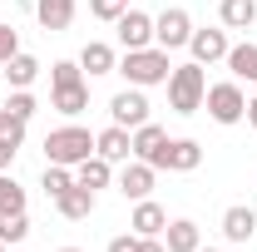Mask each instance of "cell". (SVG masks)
Wrapping results in <instances>:
<instances>
[{
    "label": "cell",
    "instance_id": "obj_25",
    "mask_svg": "<svg viewBox=\"0 0 257 252\" xmlns=\"http://www.w3.org/2000/svg\"><path fill=\"white\" fill-rule=\"evenodd\" d=\"M74 183V168H60V163H45V173H40V188H45V198L55 203L64 188Z\"/></svg>",
    "mask_w": 257,
    "mask_h": 252
},
{
    "label": "cell",
    "instance_id": "obj_2",
    "mask_svg": "<svg viewBox=\"0 0 257 252\" xmlns=\"http://www.w3.org/2000/svg\"><path fill=\"white\" fill-rule=\"evenodd\" d=\"M168 69H173L168 50L149 45V50H124V60H119L114 74H124L134 89H154V84H168Z\"/></svg>",
    "mask_w": 257,
    "mask_h": 252
},
{
    "label": "cell",
    "instance_id": "obj_20",
    "mask_svg": "<svg viewBox=\"0 0 257 252\" xmlns=\"http://www.w3.org/2000/svg\"><path fill=\"white\" fill-rule=\"evenodd\" d=\"M79 69H89V79H94V74H114V69H119V55H114V45H104V40H89V45L79 50Z\"/></svg>",
    "mask_w": 257,
    "mask_h": 252
},
{
    "label": "cell",
    "instance_id": "obj_30",
    "mask_svg": "<svg viewBox=\"0 0 257 252\" xmlns=\"http://www.w3.org/2000/svg\"><path fill=\"white\" fill-rule=\"evenodd\" d=\"M15 55H20V30L0 20V64H5V60H15Z\"/></svg>",
    "mask_w": 257,
    "mask_h": 252
},
{
    "label": "cell",
    "instance_id": "obj_1",
    "mask_svg": "<svg viewBox=\"0 0 257 252\" xmlns=\"http://www.w3.org/2000/svg\"><path fill=\"white\" fill-rule=\"evenodd\" d=\"M203 99H208V74H203V64L198 60L173 64V69H168V109H173V114H198Z\"/></svg>",
    "mask_w": 257,
    "mask_h": 252
},
{
    "label": "cell",
    "instance_id": "obj_32",
    "mask_svg": "<svg viewBox=\"0 0 257 252\" xmlns=\"http://www.w3.org/2000/svg\"><path fill=\"white\" fill-rule=\"evenodd\" d=\"M15 154H20V149H15V144H5V139H0V173H5V168H10V163H15Z\"/></svg>",
    "mask_w": 257,
    "mask_h": 252
},
{
    "label": "cell",
    "instance_id": "obj_16",
    "mask_svg": "<svg viewBox=\"0 0 257 252\" xmlns=\"http://www.w3.org/2000/svg\"><path fill=\"white\" fill-rule=\"evenodd\" d=\"M163 247L168 252H198L203 247V227L193 218H173L168 227H163Z\"/></svg>",
    "mask_w": 257,
    "mask_h": 252
},
{
    "label": "cell",
    "instance_id": "obj_7",
    "mask_svg": "<svg viewBox=\"0 0 257 252\" xmlns=\"http://www.w3.org/2000/svg\"><path fill=\"white\" fill-rule=\"evenodd\" d=\"M114 30H119V45H124V50H149V45H154V15L124 10V15L114 20Z\"/></svg>",
    "mask_w": 257,
    "mask_h": 252
},
{
    "label": "cell",
    "instance_id": "obj_9",
    "mask_svg": "<svg viewBox=\"0 0 257 252\" xmlns=\"http://www.w3.org/2000/svg\"><path fill=\"white\" fill-rule=\"evenodd\" d=\"M154 183H159V168H154V163H144V158H128L124 173H119V193L134 198V203H139V198H149Z\"/></svg>",
    "mask_w": 257,
    "mask_h": 252
},
{
    "label": "cell",
    "instance_id": "obj_5",
    "mask_svg": "<svg viewBox=\"0 0 257 252\" xmlns=\"http://www.w3.org/2000/svg\"><path fill=\"white\" fill-rule=\"evenodd\" d=\"M193 40V15L183 5H168L163 15H154V45L159 50H183Z\"/></svg>",
    "mask_w": 257,
    "mask_h": 252
},
{
    "label": "cell",
    "instance_id": "obj_11",
    "mask_svg": "<svg viewBox=\"0 0 257 252\" xmlns=\"http://www.w3.org/2000/svg\"><path fill=\"white\" fill-rule=\"evenodd\" d=\"M94 154L109 158V163H128V158H134V134L119 129V124L99 129V134H94Z\"/></svg>",
    "mask_w": 257,
    "mask_h": 252
},
{
    "label": "cell",
    "instance_id": "obj_3",
    "mask_svg": "<svg viewBox=\"0 0 257 252\" xmlns=\"http://www.w3.org/2000/svg\"><path fill=\"white\" fill-rule=\"evenodd\" d=\"M89 154H94V134L84 124H60V129L45 134V158L60 163V168H74V163H84Z\"/></svg>",
    "mask_w": 257,
    "mask_h": 252
},
{
    "label": "cell",
    "instance_id": "obj_10",
    "mask_svg": "<svg viewBox=\"0 0 257 252\" xmlns=\"http://www.w3.org/2000/svg\"><path fill=\"white\" fill-rule=\"evenodd\" d=\"M203 163V144L198 139H168V149H163L159 168H168V173H193Z\"/></svg>",
    "mask_w": 257,
    "mask_h": 252
},
{
    "label": "cell",
    "instance_id": "obj_24",
    "mask_svg": "<svg viewBox=\"0 0 257 252\" xmlns=\"http://www.w3.org/2000/svg\"><path fill=\"white\" fill-rule=\"evenodd\" d=\"M30 237V213H0V242L5 247H20Z\"/></svg>",
    "mask_w": 257,
    "mask_h": 252
},
{
    "label": "cell",
    "instance_id": "obj_19",
    "mask_svg": "<svg viewBox=\"0 0 257 252\" xmlns=\"http://www.w3.org/2000/svg\"><path fill=\"white\" fill-rule=\"evenodd\" d=\"M55 208H60V218H69V222H84L89 213H94V193L89 188H79V183H69V188L55 198Z\"/></svg>",
    "mask_w": 257,
    "mask_h": 252
},
{
    "label": "cell",
    "instance_id": "obj_26",
    "mask_svg": "<svg viewBox=\"0 0 257 252\" xmlns=\"http://www.w3.org/2000/svg\"><path fill=\"white\" fill-rule=\"evenodd\" d=\"M0 213H25V188L10 173H0Z\"/></svg>",
    "mask_w": 257,
    "mask_h": 252
},
{
    "label": "cell",
    "instance_id": "obj_35",
    "mask_svg": "<svg viewBox=\"0 0 257 252\" xmlns=\"http://www.w3.org/2000/svg\"><path fill=\"white\" fill-rule=\"evenodd\" d=\"M60 252H84V247H60Z\"/></svg>",
    "mask_w": 257,
    "mask_h": 252
},
{
    "label": "cell",
    "instance_id": "obj_17",
    "mask_svg": "<svg viewBox=\"0 0 257 252\" xmlns=\"http://www.w3.org/2000/svg\"><path fill=\"white\" fill-rule=\"evenodd\" d=\"M74 10H79V0H35V20H40V25H45L50 35L69 30Z\"/></svg>",
    "mask_w": 257,
    "mask_h": 252
},
{
    "label": "cell",
    "instance_id": "obj_22",
    "mask_svg": "<svg viewBox=\"0 0 257 252\" xmlns=\"http://www.w3.org/2000/svg\"><path fill=\"white\" fill-rule=\"evenodd\" d=\"M40 69H45V64L35 60V55H25V50H20L15 60H5V79H10V89H30L35 79H40Z\"/></svg>",
    "mask_w": 257,
    "mask_h": 252
},
{
    "label": "cell",
    "instance_id": "obj_14",
    "mask_svg": "<svg viewBox=\"0 0 257 252\" xmlns=\"http://www.w3.org/2000/svg\"><path fill=\"white\" fill-rule=\"evenodd\" d=\"M128 227H134L139 237H163V227H168V213H163L154 198H139V203H134V218H128Z\"/></svg>",
    "mask_w": 257,
    "mask_h": 252
},
{
    "label": "cell",
    "instance_id": "obj_23",
    "mask_svg": "<svg viewBox=\"0 0 257 252\" xmlns=\"http://www.w3.org/2000/svg\"><path fill=\"white\" fill-rule=\"evenodd\" d=\"M227 69H232V79H237V84H242V79L257 84V45H247V40H242V45H232V50H227Z\"/></svg>",
    "mask_w": 257,
    "mask_h": 252
},
{
    "label": "cell",
    "instance_id": "obj_18",
    "mask_svg": "<svg viewBox=\"0 0 257 252\" xmlns=\"http://www.w3.org/2000/svg\"><path fill=\"white\" fill-rule=\"evenodd\" d=\"M74 183H79V188H89V193L109 188V183H114V163H109V158H99V154H89L84 163H74Z\"/></svg>",
    "mask_w": 257,
    "mask_h": 252
},
{
    "label": "cell",
    "instance_id": "obj_8",
    "mask_svg": "<svg viewBox=\"0 0 257 252\" xmlns=\"http://www.w3.org/2000/svg\"><path fill=\"white\" fill-rule=\"evenodd\" d=\"M50 109L64 119H79L89 109V79H74V84H50Z\"/></svg>",
    "mask_w": 257,
    "mask_h": 252
},
{
    "label": "cell",
    "instance_id": "obj_4",
    "mask_svg": "<svg viewBox=\"0 0 257 252\" xmlns=\"http://www.w3.org/2000/svg\"><path fill=\"white\" fill-rule=\"evenodd\" d=\"M203 109H208V119L213 124H242L247 119V94H242V84L237 79H223V84H208V99H203Z\"/></svg>",
    "mask_w": 257,
    "mask_h": 252
},
{
    "label": "cell",
    "instance_id": "obj_36",
    "mask_svg": "<svg viewBox=\"0 0 257 252\" xmlns=\"http://www.w3.org/2000/svg\"><path fill=\"white\" fill-rule=\"evenodd\" d=\"M198 252H218V247H198Z\"/></svg>",
    "mask_w": 257,
    "mask_h": 252
},
{
    "label": "cell",
    "instance_id": "obj_15",
    "mask_svg": "<svg viewBox=\"0 0 257 252\" xmlns=\"http://www.w3.org/2000/svg\"><path fill=\"white\" fill-rule=\"evenodd\" d=\"M223 237L227 242H252L257 237V213L247 208V203H232L223 213Z\"/></svg>",
    "mask_w": 257,
    "mask_h": 252
},
{
    "label": "cell",
    "instance_id": "obj_13",
    "mask_svg": "<svg viewBox=\"0 0 257 252\" xmlns=\"http://www.w3.org/2000/svg\"><path fill=\"white\" fill-rule=\"evenodd\" d=\"M188 50H193V60L198 64H218V60H227V30H193V40H188Z\"/></svg>",
    "mask_w": 257,
    "mask_h": 252
},
{
    "label": "cell",
    "instance_id": "obj_29",
    "mask_svg": "<svg viewBox=\"0 0 257 252\" xmlns=\"http://www.w3.org/2000/svg\"><path fill=\"white\" fill-rule=\"evenodd\" d=\"M74 79H84L79 60H55L50 64V84H74Z\"/></svg>",
    "mask_w": 257,
    "mask_h": 252
},
{
    "label": "cell",
    "instance_id": "obj_28",
    "mask_svg": "<svg viewBox=\"0 0 257 252\" xmlns=\"http://www.w3.org/2000/svg\"><path fill=\"white\" fill-rule=\"evenodd\" d=\"M124 10H128V0H89V15H94V20H104V25H114Z\"/></svg>",
    "mask_w": 257,
    "mask_h": 252
},
{
    "label": "cell",
    "instance_id": "obj_39",
    "mask_svg": "<svg viewBox=\"0 0 257 252\" xmlns=\"http://www.w3.org/2000/svg\"><path fill=\"white\" fill-rule=\"evenodd\" d=\"M0 104H5V99H0Z\"/></svg>",
    "mask_w": 257,
    "mask_h": 252
},
{
    "label": "cell",
    "instance_id": "obj_34",
    "mask_svg": "<svg viewBox=\"0 0 257 252\" xmlns=\"http://www.w3.org/2000/svg\"><path fill=\"white\" fill-rule=\"evenodd\" d=\"M247 124H252V129H257V94H252V99H247Z\"/></svg>",
    "mask_w": 257,
    "mask_h": 252
},
{
    "label": "cell",
    "instance_id": "obj_31",
    "mask_svg": "<svg viewBox=\"0 0 257 252\" xmlns=\"http://www.w3.org/2000/svg\"><path fill=\"white\" fill-rule=\"evenodd\" d=\"M104 252H139V232H119V237H109V247Z\"/></svg>",
    "mask_w": 257,
    "mask_h": 252
},
{
    "label": "cell",
    "instance_id": "obj_37",
    "mask_svg": "<svg viewBox=\"0 0 257 252\" xmlns=\"http://www.w3.org/2000/svg\"><path fill=\"white\" fill-rule=\"evenodd\" d=\"M5 252H20V247H5Z\"/></svg>",
    "mask_w": 257,
    "mask_h": 252
},
{
    "label": "cell",
    "instance_id": "obj_6",
    "mask_svg": "<svg viewBox=\"0 0 257 252\" xmlns=\"http://www.w3.org/2000/svg\"><path fill=\"white\" fill-rule=\"evenodd\" d=\"M109 114H114V124H119V129L134 134L139 124H149V94L128 84V89H119V94L109 99Z\"/></svg>",
    "mask_w": 257,
    "mask_h": 252
},
{
    "label": "cell",
    "instance_id": "obj_38",
    "mask_svg": "<svg viewBox=\"0 0 257 252\" xmlns=\"http://www.w3.org/2000/svg\"><path fill=\"white\" fill-rule=\"evenodd\" d=\"M0 252H5V242H0Z\"/></svg>",
    "mask_w": 257,
    "mask_h": 252
},
{
    "label": "cell",
    "instance_id": "obj_12",
    "mask_svg": "<svg viewBox=\"0 0 257 252\" xmlns=\"http://www.w3.org/2000/svg\"><path fill=\"white\" fill-rule=\"evenodd\" d=\"M163 149H168V129H159L154 119L134 129V158H144V163H154V168H159Z\"/></svg>",
    "mask_w": 257,
    "mask_h": 252
},
{
    "label": "cell",
    "instance_id": "obj_33",
    "mask_svg": "<svg viewBox=\"0 0 257 252\" xmlns=\"http://www.w3.org/2000/svg\"><path fill=\"white\" fill-rule=\"evenodd\" d=\"M139 252H168V247H163V237H139Z\"/></svg>",
    "mask_w": 257,
    "mask_h": 252
},
{
    "label": "cell",
    "instance_id": "obj_21",
    "mask_svg": "<svg viewBox=\"0 0 257 252\" xmlns=\"http://www.w3.org/2000/svg\"><path fill=\"white\" fill-rule=\"evenodd\" d=\"M223 30H252L257 25V0H218Z\"/></svg>",
    "mask_w": 257,
    "mask_h": 252
},
{
    "label": "cell",
    "instance_id": "obj_27",
    "mask_svg": "<svg viewBox=\"0 0 257 252\" xmlns=\"http://www.w3.org/2000/svg\"><path fill=\"white\" fill-rule=\"evenodd\" d=\"M0 109H5V114H15V119H25V124H30V119H35V109H40V104H35V94H30V89H10V99H5V104H0Z\"/></svg>",
    "mask_w": 257,
    "mask_h": 252
}]
</instances>
